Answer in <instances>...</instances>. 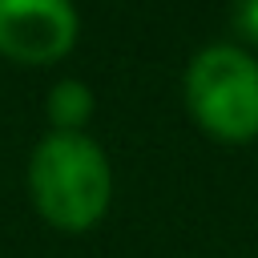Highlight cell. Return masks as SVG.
<instances>
[{"instance_id":"6da1fadb","label":"cell","mask_w":258,"mask_h":258,"mask_svg":"<svg viewBox=\"0 0 258 258\" xmlns=\"http://www.w3.org/2000/svg\"><path fill=\"white\" fill-rule=\"evenodd\" d=\"M28 189L36 210L60 230H89L113 194L105 149L85 133H48L28 161Z\"/></svg>"},{"instance_id":"7a4b0ae2","label":"cell","mask_w":258,"mask_h":258,"mask_svg":"<svg viewBox=\"0 0 258 258\" xmlns=\"http://www.w3.org/2000/svg\"><path fill=\"white\" fill-rule=\"evenodd\" d=\"M185 101L206 133L222 141L258 137V60L234 44L202 48L185 69Z\"/></svg>"},{"instance_id":"3957f363","label":"cell","mask_w":258,"mask_h":258,"mask_svg":"<svg viewBox=\"0 0 258 258\" xmlns=\"http://www.w3.org/2000/svg\"><path fill=\"white\" fill-rule=\"evenodd\" d=\"M77 12L60 0H0V52L20 64H44L73 48Z\"/></svg>"},{"instance_id":"277c9868","label":"cell","mask_w":258,"mask_h":258,"mask_svg":"<svg viewBox=\"0 0 258 258\" xmlns=\"http://www.w3.org/2000/svg\"><path fill=\"white\" fill-rule=\"evenodd\" d=\"M89 113H93L89 85H81V81L52 85V93H48V121L56 125V133H77L89 121Z\"/></svg>"},{"instance_id":"5b68a950","label":"cell","mask_w":258,"mask_h":258,"mask_svg":"<svg viewBox=\"0 0 258 258\" xmlns=\"http://www.w3.org/2000/svg\"><path fill=\"white\" fill-rule=\"evenodd\" d=\"M238 24H242V32H246V36H254V40H258V0H250V4H242V8H238Z\"/></svg>"}]
</instances>
